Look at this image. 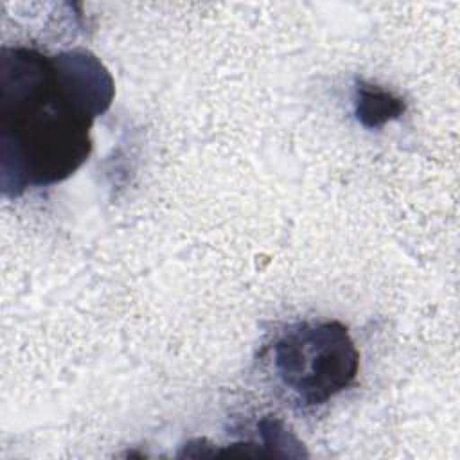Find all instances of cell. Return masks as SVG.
I'll use <instances>...</instances> for the list:
<instances>
[{
    "label": "cell",
    "instance_id": "6da1fadb",
    "mask_svg": "<svg viewBox=\"0 0 460 460\" xmlns=\"http://www.w3.org/2000/svg\"><path fill=\"white\" fill-rule=\"evenodd\" d=\"M104 65L88 50L0 52V185L4 196L66 180L88 158L90 129L113 101Z\"/></svg>",
    "mask_w": 460,
    "mask_h": 460
},
{
    "label": "cell",
    "instance_id": "7a4b0ae2",
    "mask_svg": "<svg viewBox=\"0 0 460 460\" xmlns=\"http://www.w3.org/2000/svg\"><path fill=\"white\" fill-rule=\"evenodd\" d=\"M273 372L302 408L325 404L358 376L359 352L336 320L304 322L286 329L271 349Z\"/></svg>",
    "mask_w": 460,
    "mask_h": 460
},
{
    "label": "cell",
    "instance_id": "3957f363",
    "mask_svg": "<svg viewBox=\"0 0 460 460\" xmlns=\"http://www.w3.org/2000/svg\"><path fill=\"white\" fill-rule=\"evenodd\" d=\"M356 119L368 129L381 128L388 120L397 119L404 111V102L392 92L359 81L356 86Z\"/></svg>",
    "mask_w": 460,
    "mask_h": 460
}]
</instances>
